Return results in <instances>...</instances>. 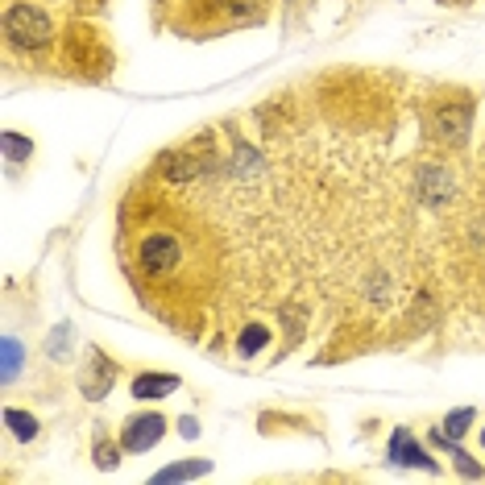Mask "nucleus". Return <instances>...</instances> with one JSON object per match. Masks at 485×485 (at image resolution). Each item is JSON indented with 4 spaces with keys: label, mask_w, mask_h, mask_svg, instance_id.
<instances>
[{
    "label": "nucleus",
    "mask_w": 485,
    "mask_h": 485,
    "mask_svg": "<svg viewBox=\"0 0 485 485\" xmlns=\"http://www.w3.org/2000/svg\"><path fill=\"white\" fill-rule=\"evenodd\" d=\"M456 469H461L464 477H481V464H473V461H464V452H456Z\"/></svg>",
    "instance_id": "nucleus-17"
},
{
    "label": "nucleus",
    "mask_w": 485,
    "mask_h": 485,
    "mask_svg": "<svg viewBox=\"0 0 485 485\" xmlns=\"http://www.w3.org/2000/svg\"><path fill=\"white\" fill-rule=\"evenodd\" d=\"M203 473H212V464L208 461H183V464H166L162 473H154V481H191V477H203Z\"/></svg>",
    "instance_id": "nucleus-11"
},
{
    "label": "nucleus",
    "mask_w": 485,
    "mask_h": 485,
    "mask_svg": "<svg viewBox=\"0 0 485 485\" xmlns=\"http://www.w3.org/2000/svg\"><path fill=\"white\" fill-rule=\"evenodd\" d=\"M0 149H4V158H9V162H30V158H34V141L21 137V133H13V129L0 133Z\"/></svg>",
    "instance_id": "nucleus-12"
},
{
    "label": "nucleus",
    "mask_w": 485,
    "mask_h": 485,
    "mask_svg": "<svg viewBox=\"0 0 485 485\" xmlns=\"http://www.w3.org/2000/svg\"><path fill=\"white\" fill-rule=\"evenodd\" d=\"M473 245H477V253H485V220L473 225Z\"/></svg>",
    "instance_id": "nucleus-18"
},
{
    "label": "nucleus",
    "mask_w": 485,
    "mask_h": 485,
    "mask_svg": "<svg viewBox=\"0 0 485 485\" xmlns=\"http://www.w3.org/2000/svg\"><path fill=\"white\" fill-rule=\"evenodd\" d=\"M4 423H9V431L17 436V440H38V431H42L30 411H13V406L4 411Z\"/></svg>",
    "instance_id": "nucleus-13"
},
{
    "label": "nucleus",
    "mask_w": 485,
    "mask_h": 485,
    "mask_svg": "<svg viewBox=\"0 0 485 485\" xmlns=\"http://www.w3.org/2000/svg\"><path fill=\"white\" fill-rule=\"evenodd\" d=\"M113 362L104 357V353H96V362L88 365V373H83V395L88 398H104L108 395V386H113Z\"/></svg>",
    "instance_id": "nucleus-7"
},
{
    "label": "nucleus",
    "mask_w": 485,
    "mask_h": 485,
    "mask_svg": "<svg viewBox=\"0 0 485 485\" xmlns=\"http://www.w3.org/2000/svg\"><path fill=\"white\" fill-rule=\"evenodd\" d=\"M469 419H473V411H469V406H464V411H452L448 419H444V440H456V436H464V431H469Z\"/></svg>",
    "instance_id": "nucleus-14"
},
{
    "label": "nucleus",
    "mask_w": 485,
    "mask_h": 485,
    "mask_svg": "<svg viewBox=\"0 0 485 485\" xmlns=\"http://www.w3.org/2000/svg\"><path fill=\"white\" fill-rule=\"evenodd\" d=\"M179 261H183V241L174 237V233H166V228H154V233H146V237H141V245H137V266H141L149 278H162V274H170Z\"/></svg>",
    "instance_id": "nucleus-3"
},
{
    "label": "nucleus",
    "mask_w": 485,
    "mask_h": 485,
    "mask_svg": "<svg viewBox=\"0 0 485 485\" xmlns=\"http://www.w3.org/2000/svg\"><path fill=\"white\" fill-rule=\"evenodd\" d=\"M266 345H270V328H266V324H245V328H241V336H237V353H241V357H258Z\"/></svg>",
    "instance_id": "nucleus-10"
},
{
    "label": "nucleus",
    "mask_w": 485,
    "mask_h": 485,
    "mask_svg": "<svg viewBox=\"0 0 485 485\" xmlns=\"http://www.w3.org/2000/svg\"><path fill=\"white\" fill-rule=\"evenodd\" d=\"M183 436H187V440H191V436H200V423H195V419H183Z\"/></svg>",
    "instance_id": "nucleus-19"
},
{
    "label": "nucleus",
    "mask_w": 485,
    "mask_h": 485,
    "mask_svg": "<svg viewBox=\"0 0 485 485\" xmlns=\"http://www.w3.org/2000/svg\"><path fill=\"white\" fill-rule=\"evenodd\" d=\"M162 436H166V419H162L158 411H146V415L124 419L121 448H124V452H146V448H154Z\"/></svg>",
    "instance_id": "nucleus-4"
},
{
    "label": "nucleus",
    "mask_w": 485,
    "mask_h": 485,
    "mask_svg": "<svg viewBox=\"0 0 485 485\" xmlns=\"http://www.w3.org/2000/svg\"><path fill=\"white\" fill-rule=\"evenodd\" d=\"M469 124H473V100L469 96L431 100V108L423 113V129L448 149H461L469 141Z\"/></svg>",
    "instance_id": "nucleus-1"
},
{
    "label": "nucleus",
    "mask_w": 485,
    "mask_h": 485,
    "mask_svg": "<svg viewBox=\"0 0 485 485\" xmlns=\"http://www.w3.org/2000/svg\"><path fill=\"white\" fill-rule=\"evenodd\" d=\"M220 9L237 25H258L266 17V0H220Z\"/></svg>",
    "instance_id": "nucleus-9"
},
{
    "label": "nucleus",
    "mask_w": 485,
    "mask_h": 485,
    "mask_svg": "<svg viewBox=\"0 0 485 485\" xmlns=\"http://www.w3.org/2000/svg\"><path fill=\"white\" fill-rule=\"evenodd\" d=\"M481 444H485V431H481Z\"/></svg>",
    "instance_id": "nucleus-20"
},
{
    "label": "nucleus",
    "mask_w": 485,
    "mask_h": 485,
    "mask_svg": "<svg viewBox=\"0 0 485 485\" xmlns=\"http://www.w3.org/2000/svg\"><path fill=\"white\" fill-rule=\"evenodd\" d=\"M390 461L395 464H415V469H428V473H436V461H431L428 452L415 444V436L406 428H398L395 436H390Z\"/></svg>",
    "instance_id": "nucleus-5"
},
{
    "label": "nucleus",
    "mask_w": 485,
    "mask_h": 485,
    "mask_svg": "<svg viewBox=\"0 0 485 485\" xmlns=\"http://www.w3.org/2000/svg\"><path fill=\"white\" fill-rule=\"evenodd\" d=\"M96 461H100L104 464V469H116V448H113V444H96Z\"/></svg>",
    "instance_id": "nucleus-16"
},
{
    "label": "nucleus",
    "mask_w": 485,
    "mask_h": 485,
    "mask_svg": "<svg viewBox=\"0 0 485 485\" xmlns=\"http://www.w3.org/2000/svg\"><path fill=\"white\" fill-rule=\"evenodd\" d=\"M179 390V378L174 373H137L133 378V395L137 398H166Z\"/></svg>",
    "instance_id": "nucleus-8"
},
{
    "label": "nucleus",
    "mask_w": 485,
    "mask_h": 485,
    "mask_svg": "<svg viewBox=\"0 0 485 485\" xmlns=\"http://www.w3.org/2000/svg\"><path fill=\"white\" fill-rule=\"evenodd\" d=\"M4 34H9V42L17 50H42L55 38V21L42 9H34V4H13L4 13Z\"/></svg>",
    "instance_id": "nucleus-2"
},
{
    "label": "nucleus",
    "mask_w": 485,
    "mask_h": 485,
    "mask_svg": "<svg viewBox=\"0 0 485 485\" xmlns=\"http://www.w3.org/2000/svg\"><path fill=\"white\" fill-rule=\"evenodd\" d=\"M17 370H21V345L13 336H4V382H13Z\"/></svg>",
    "instance_id": "nucleus-15"
},
{
    "label": "nucleus",
    "mask_w": 485,
    "mask_h": 485,
    "mask_svg": "<svg viewBox=\"0 0 485 485\" xmlns=\"http://www.w3.org/2000/svg\"><path fill=\"white\" fill-rule=\"evenodd\" d=\"M419 195H423L428 203H448L452 195H456V179L440 166H428L423 174H419Z\"/></svg>",
    "instance_id": "nucleus-6"
}]
</instances>
